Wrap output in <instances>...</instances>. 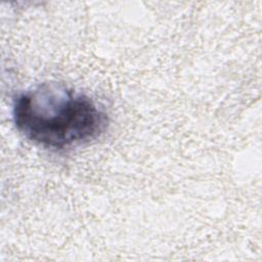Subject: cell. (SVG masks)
<instances>
[{
    "mask_svg": "<svg viewBox=\"0 0 262 262\" xmlns=\"http://www.w3.org/2000/svg\"><path fill=\"white\" fill-rule=\"evenodd\" d=\"M16 129L46 148L63 149L89 142L106 129L108 119L87 95L56 83L19 93L13 101Z\"/></svg>",
    "mask_w": 262,
    "mask_h": 262,
    "instance_id": "1",
    "label": "cell"
}]
</instances>
